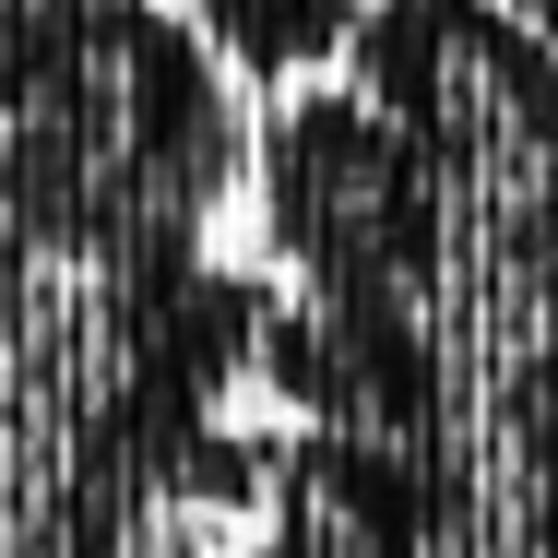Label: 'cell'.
Returning <instances> with one entry per match:
<instances>
[{
  "label": "cell",
  "mask_w": 558,
  "mask_h": 558,
  "mask_svg": "<svg viewBox=\"0 0 558 558\" xmlns=\"http://www.w3.org/2000/svg\"><path fill=\"white\" fill-rule=\"evenodd\" d=\"M250 191H262L274 262L310 298H404V310L451 298V262H463L451 191L356 84L310 72L250 119Z\"/></svg>",
  "instance_id": "cell-1"
},
{
  "label": "cell",
  "mask_w": 558,
  "mask_h": 558,
  "mask_svg": "<svg viewBox=\"0 0 558 558\" xmlns=\"http://www.w3.org/2000/svg\"><path fill=\"white\" fill-rule=\"evenodd\" d=\"M191 24L238 84L286 96L310 72H344V36L368 24V0H191Z\"/></svg>",
  "instance_id": "cell-2"
}]
</instances>
